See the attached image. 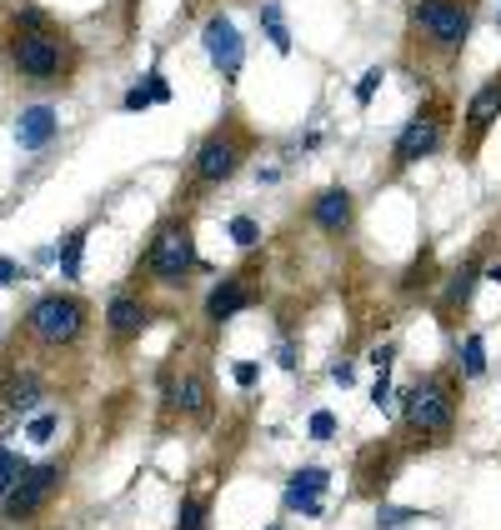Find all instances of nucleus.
Returning a JSON list of instances; mask_svg holds the SVG:
<instances>
[{"instance_id":"nucleus-26","label":"nucleus","mask_w":501,"mask_h":530,"mask_svg":"<svg viewBox=\"0 0 501 530\" xmlns=\"http://www.w3.org/2000/svg\"><path fill=\"white\" fill-rule=\"evenodd\" d=\"M226 236L236 240L241 250H256V246H261V220H256V216H231L226 220Z\"/></svg>"},{"instance_id":"nucleus-7","label":"nucleus","mask_w":501,"mask_h":530,"mask_svg":"<svg viewBox=\"0 0 501 530\" xmlns=\"http://www.w3.org/2000/svg\"><path fill=\"white\" fill-rule=\"evenodd\" d=\"M11 60L25 80H61L71 65V41L61 31H15L11 41Z\"/></svg>"},{"instance_id":"nucleus-9","label":"nucleus","mask_w":501,"mask_h":530,"mask_svg":"<svg viewBox=\"0 0 501 530\" xmlns=\"http://www.w3.org/2000/svg\"><path fill=\"white\" fill-rule=\"evenodd\" d=\"M256 301H261V275L256 271H226L206 291V321L211 325H231L241 311H250Z\"/></svg>"},{"instance_id":"nucleus-19","label":"nucleus","mask_w":501,"mask_h":530,"mask_svg":"<svg viewBox=\"0 0 501 530\" xmlns=\"http://www.w3.org/2000/svg\"><path fill=\"white\" fill-rule=\"evenodd\" d=\"M45 395V380L35 370H11V376L0 380V405L5 411H35Z\"/></svg>"},{"instance_id":"nucleus-16","label":"nucleus","mask_w":501,"mask_h":530,"mask_svg":"<svg viewBox=\"0 0 501 530\" xmlns=\"http://www.w3.org/2000/svg\"><path fill=\"white\" fill-rule=\"evenodd\" d=\"M331 490V470L326 466H301V470H291V480H286V510H301V516H311L317 520L321 510H326V496Z\"/></svg>"},{"instance_id":"nucleus-23","label":"nucleus","mask_w":501,"mask_h":530,"mask_svg":"<svg viewBox=\"0 0 501 530\" xmlns=\"http://www.w3.org/2000/svg\"><path fill=\"white\" fill-rule=\"evenodd\" d=\"M175 530H211V500L201 496V490H185V496H181Z\"/></svg>"},{"instance_id":"nucleus-2","label":"nucleus","mask_w":501,"mask_h":530,"mask_svg":"<svg viewBox=\"0 0 501 530\" xmlns=\"http://www.w3.org/2000/svg\"><path fill=\"white\" fill-rule=\"evenodd\" d=\"M250 151H256V130H250L236 110H226V116H221V126H211L206 135H201L196 155H191V185L211 191V185L236 181L241 165L250 161Z\"/></svg>"},{"instance_id":"nucleus-35","label":"nucleus","mask_w":501,"mask_h":530,"mask_svg":"<svg viewBox=\"0 0 501 530\" xmlns=\"http://www.w3.org/2000/svg\"><path fill=\"white\" fill-rule=\"evenodd\" d=\"M371 366H376V370H392L396 366V340H386V346H371Z\"/></svg>"},{"instance_id":"nucleus-6","label":"nucleus","mask_w":501,"mask_h":530,"mask_svg":"<svg viewBox=\"0 0 501 530\" xmlns=\"http://www.w3.org/2000/svg\"><path fill=\"white\" fill-rule=\"evenodd\" d=\"M86 321H90L86 301H80V295H71V291H51V295H41V301L31 305V315H25L31 336L41 340V346H51V350L76 346V340L86 336Z\"/></svg>"},{"instance_id":"nucleus-32","label":"nucleus","mask_w":501,"mask_h":530,"mask_svg":"<svg viewBox=\"0 0 501 530\" xmlns=\"http://www.w3.org/2000/svg\"><path fill=\"white\" fill-rule=\"evenodd\" d=\"M231 380H236L241 390H250L261 380V366H256V360H236V366H231Z\"/></svg>"},{"instance_id":"nucleus-12","label":"nucleus","mask_w":501,"mask_h":530,"mask_svg":"<svg viewBox=\"0 0 501 530\" xmlns=\"http://www.w3.org/2000/svg\"><path fill=\"white\" fill-rule=\"evenodd\" d=\"M306 220L331 240H346L351 226H356V195L346 185H321L311 200H306Z\"/></svg>"},{"instance_id":"nucleus-40","label":"nucleus","mask_w":501,"mask_h":530,"mask_svg":"<svg viewBox=\"0 0 501 530\" xmlns=\"http://www.w3.org/2000/svg\"><path fill=\"white\" fill-rule=\"evenodd\" d=\"M487 281H491V285H501V265H487Z\"/></svg>"},{"instance_id":"nucleus-30","label":"nucleus","mask_w":501,"mask_h":530,"mask_svg":"<svg viewBox=\"0 0 501 530\" xmlns=\"http://www.w3.org/2000/svg\"><path fill=\"white\" fill-rule=\"evenodd\" d=\"M55 425H61V421H55V411H41V415H31V425H25V441L45 445V441H51V435H55Z\"/></svg>"},{"instance_id":"nucleus-17","label":"nucleus","mask_w":501,"mask_h":530,"mask_svg":"<svg viewBox=\"0 0 501 530\" xmlns=\"http://www.w3.org/2000/svg\"><path fill=\"white\" fill-rule=\"evenodd\" d=\"M165 401H171L181 415H191V421H206L211 415V380H206V370H181V376H171L165 380Z\"/></svg>"},{"instance_id":"nucleus-27","label":"nucleus","mask_w":501,"mask_h":530,"mask_svg":"<svg viewBox=\"0 0 501 530\" xmlns=\"http://www.w3.org/2000/svg\"><path fill=\"white\" fill-rule=\"evenodd\" d=\"M25 455H15V451H5V445H0V496H11L15 486H21V476H25Z\"/></svg>"},{"instance_id":"nucleus-1","label":"nucleus","mask_w":501,"mask_h":530,"mask_svg":"<svg viewBox=\"0 0 501 530\" xmlns=\"http://www.w3.org/2000/svg\"><path fill=\"white\" fill-rule=\"evenodd\" d=\"M396 401H402V431L411 441V451H441V445L457 441V421H461L457 370H426Z\"/></svg>"},{"instance_id":"nucleus-4","label":"nucleus","mask_w":501,"mask_h":530,"mask_svg":"<svg viewBox=\"0 0 501 530\" xmlns=\"http://www.w3.org/2000/svg\"><path fill=\"white\" fill-rule=\"evenodd\" d=\"M141 271L151 275L156 285H185V275L201 271V256H196V230H191V220L171 216L156 226L151 246H146L141 256Z\"/></svg>"},{"instance_id":"nucleus-13","label":"nucleus","mask_w":501,"mask_h":530,"mask_svg":"<svg viewBox=\"0 0 501 530\" xmlns=\"http://www.w3.org/2000/svg\"><path fill=\"white\" fill-rule=\"evenodd\" d=\"M396 470H402V451H396L392 441H376L366 445V451L356 455V490L361 496H371L376 506L386 500V490H392Z\"/></svg>"},{"instance_id":"nucleus-33","label":"nucleus","mask_w":501,"mask_h":530,"mask_svg":"<svg viewBox=\"0 0 501 530\" xmlns=\"http://www.w3.org/2000/svg\"><path fill=\"white\" fill-rule=\"evenodd\" d=\"M146 90H151L156 106H165V100H171V80H165L161 70H151V76H146Z\"/></svg>"},{"instance_id":"nucleus-37","label":"nucleus","mask_w":501,"mask_h":530,"mask_svg":"<svg viewBox=\"0 0 501 530\" xmlns=\"http://www.w3.org/2000/svg\"><path fill=\"white\" fill-rule=\"evenodd\" d=\"M276 366H281V370H296V366H301V350H296L291 340H281V350H276Z\"/></svg>"},{"instance_id":"nucleus-38","label":"nucleus","mask_w":501,"mask_h":530,"mask_svg":"<svg viewBox=\"0 0 501 530\" xmlns=\"http://www.w3.org/2000/svg\"><path fill=\"white\" fill-rule=\"evenodd\" d=\"M331 380H336V386L346 390L351 380H356V366H351V360H336V366H331Z\"/></svg>"},{"instance_id":"nucleus-10","label":"nucleus","mask_w":501,"mask_h":530,"mask_svg":"<svg viewBox=\"0 0 501 530\" xmlns=\"http://www.w3.org/2000/svg\"><path fill=\"white\" fill-rule=\"evenodd\" d=\"M61 480H66V470L55 466V460H45V466H31L11 496H0V510H5V520H31L35 510H45V500L61 490Z\"/></svg>"},{"instance_id":"nucleus-15","label":"nucleus","mask_w":501,"mask_h":530,"mask_svg":"<svg viewBox=\"0 0 501 530\" xmlns=\"http://www.w3.org/2000/svg\"><path fill=\"white\" fill-rule=\"evenodd\" d=\"M146 325H151V305H146L141 295H131V291L110 295V305H106V330H110V340H116V346H131V340H141Z\"/></svg>"},{"instance_id":"nucleus-20","label":"nucleus","mask_w":501,"mask_h":530,"mask_svg":"<svg viewBox=\"0 0 501 530\" xmlns=\"http://www.w3.org/2000/svg\"><path fill=\"white\" fill-rule=\"evenodd\" d=\"M457 376H461V380H481V376H487V336H481V330H471V336L461 340V350H457Z\"/></svg>"},{"instance_id":"nucleus-22","label":"nucleus","mask_w":501,"mask_h":530,"mask_svg":"<svg viewBox=\"0 0 501 530\" xmlns=\"http://www.w3.org/2000/svg\"><path fill=\"white\" fill-rule=\"evenodd\" d=\"M436 256L431 250H421V256L411 260V271L402 275V295H426V291H436Z\"/></svg>"},{"instance_id":"nucleus-3","label":"nucleus","mask_w":501,"mask_h":530,"mask_svg":"<svg viewBox=\"0 0 501 530\" xmlns=\"http://www.w3.org/2000/svg\"><path fill=\"white\" fill-rule=\"evenodd\" d=\"M406 25H411V41L421 45L426 55L457 60L471 41L477 5H471V0H411V5H406Z\"/></svg>"},{"instance_id":"nucleus-41","label":"nucleus","mask_w":501,"mask_h":530,"mask_svg":"<svg viewBox=\"0 0 501 530\" xmlns=\"http://www.w3.org/2000/svg\"><path fill=\"white\" fill-rule=\"evenodd\" d=\"M496 25H501V5H496Z\"/></svg>"},{"instance_id":"nucleus-29","label":"nucleus","mask_w":501,"mask_h":530,"mask_svg":"<svg viewBox=\"0 0 501 530\" xmlns=\"http://www.w3.org/2000/svg\"><path fill=\"white\" fill-rule=\"evenodd\" d=\"M371 405H376V411H392V405H396L392 370H376V386H371Z\"/></svg>"},{"instance_id":"nucleus-18","label":"nucleus","mask_w":501,"mask_h":530,"mask_svg":"<svg viewBox=\"0 0 501 530\" xmlns=\"http://www.w3.org/2000/svg\"><path fill=\"white\" fill-rule=\"evenodd\" d=\"M55 110L51 106H25L21 110V120H15V145L21 151H41V145H51L55 141Z\"/></svg>"},{"instance_id":"nucleus-24","label":"nucleus","mask_w":501,"mask_h":530,"mask_svg":"<svg viewBox=\"0 0 501 530\" xmlns=\"http://www.w3.org/2000/svg\"><path fill=\"white\" fill-rule=\"evenodd\" d=\"M55 260H61V275H66V281H80V260H86V230H71V236L61 240V250H55Z\"/></svg>"},{"instance_id":"nucleus-39","label":"nucleus","mask_w":501,"mask_h":530,"mask_svg":"<svg viewBox=\"0 0 501 530\" xmlns=\"http://www.w3.org/2000/svg\"><path fill=\"white\" fill-rule=\"evenodd\" d=\"M15 275H21V265H15L11 256H0V291H5V285H15Z\"/></svg>"},{"instance_id":"nucleus-5","label":"nucleus","mask_w":501,"mask_h":530,"mask_svg":"<svg viewBox=\"0 0 501 530\" xmlns=\"http://www.w3.org/2000/svg\"><path fill=\"white\" fill-rule=\"evenodd\" d=\"M447 130H451V100L447 96L421 100V110L406 120L402 135H396V145H392V175H402V171H411L416 161L436 155L441 141H447Z\"/></svg>"},{"instance_id":"nucleus-14","label":"nucleus","mask_w":501,"mask_h":530,"mask_svg":"<svg viewBox=\"0 0 501 530\" xmlns=\"http://www.w3.org/2000/svg\"><path fill=\"white\" fill-rule=\"evenodd\" d=\"M481 281H487V260H481V250H471V256L461 260V265H451V271L441 275V285H436L441 315H461V311H467Z\"/></svg>"},{"instance_id":"nucleus-11","label":"nucleus","mask_w":501,"mask_h":530,"mask_svg":"<svg viewBox=\"0 0 501 530\" xmlns=\"http://www.w3.org/2000/svg\"><path fill=\"white\" fill-rule=\"evenodd\" d=\"M201 45H206V60L216 65V76L226 80H236L241 76V65H246V41H241V31H236V21L231 15H206V25H201Z\"/></svg>"},{"instance_id":"nucleus-42","label":"nucleus","mask_w":501,"mask_h":530,"mask_svg":"<svg viewBox=\"0 0 501 530\" xmlns=\"http://www.w3.org/2000/svg\"><path fill=\"white\" fill-rule=\"evenodd\" d=\"M266 530H286V525H266Z\"/></svg>"},{"instance_id":"nucleus-8","label":"nucleus","mask_w":501,"mask_h":530,"mask_svg":"<svg viewBox=\"0 0 501 530\" xmlns=\"http://www.w3.org/2000/svg\"><path fill=\"white\" fill-rule=\"evenodd\" d=\"M496 120H501V76H491L471 90L467 110H461V161H477Z\"/></svg>"},{"instance_id":"nucleus-25","label":"nucleus","mask_w":501,"mask_h":530,"mask_svg":"<svg viewBox=\"0 0 501 530\" xmlns=\"http://www.w3.org/2000/svg\"><path fill=\"white\" fill-rule=\"evenodd\" d=\"M411 520H426V510L392 506V500H382V506H376V530H402V525H411Z\"/></svg>"},{"instance_id":"nucleus-36","label":"nucleus","mask_w":501,"mask_h":530,"mask_svg":"<svg viewBox=\"0 0 501 530\" xmlns=\"http://www.w3.org/2000/svg\"><path fill=\"white\" fill-rule=\"evenodd\" d=\"M21 31H51V21H45V11H35V5H25V11H21Z\"/></svg>"},{"instance_id":"nucleus-34","label":"nucleus","mask_w":501,"mask_h":530,"mask_svg":"<svg viewBox=\"0 0 501 530\" xmlns=\"http://www.w3.org/2000/svg\"><path fill=\"white\" fill-rule=\"evenodd\" d=\"M146 106H156V100H151V90H146V86H131L126 96H120V110H146Z\"/></svg>"},{"instance_id":"nucleus-21","label":"nucleus","mask_w":501,"mask_h":530,"mask_svg":"<svg viewBox=\"0 0 501 530\" xmlns=\"http://www.w3.org/2000/svg\"><path fill=\"white\" fill-rule=\"evenodd\" d=\"M261 31H266L276 55H291V25H286V11L276 0H261Z\"/></svg>"},{"instance_id":"nucleus-31","label":"nucleus","mask_w":501,"mask_h":530,"mask_svg":"<svg viewBox=\"0 0 501 530\" xmlns=\"http://www.w3.org/2000/svg\"><path fill=\"white\" fill-rule=\"evenodd\" d=\"M382 80H386V70H382V65H371L366 76L356 80V106H371V96L382 90Z\"/></svg>"},{"instance_id":"nucleus-28","label":"nucleus","mask_w":501,"mask_h":530,"mask_svg":"<svg viewBox=\"0 0 501 530\" xmlns=\"http://www.w3.org/2000/svg\"><path fill=\"white\" fill-rule=\"evenodd\" d=\"M306 435H311V441H336V415L331 411H311V421H306Z\"/></svg>"}]
</instances>
